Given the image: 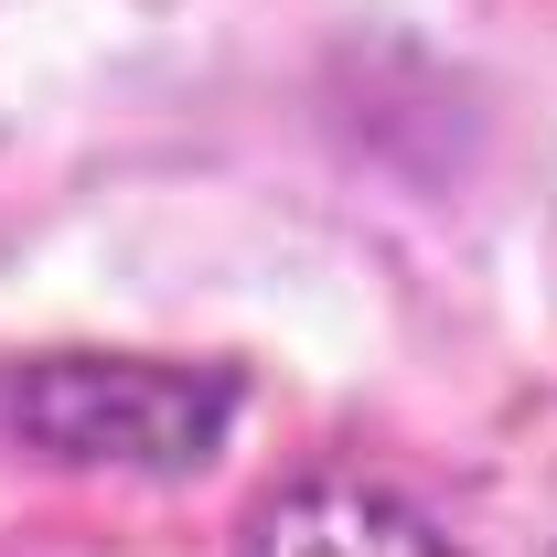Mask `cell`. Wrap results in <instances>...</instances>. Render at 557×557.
<instances>
[{"label":"cell","mask_w":557,"mask_h":557,"mask_svg":"<svg viewBox=\"0 0 557 557\" xmlns=\"http://www.w3.org/2000/svg\"><path fill=\"white\" fill-rule=\"evenodd\" d=\"M247 557H461L408 493L364 472H300L247 515Z\"/></svg>","instance_id":"7a4b0ae2"},{"label":"cell","mask_w":557,"mask_h":557,"mask_svg":"<svg viewBox=\"0 0 557 557\" xmlns=\"http://www.w3.org/2000/svg\"><path fill=\"white\" fill-rule=\"evenodd\" d=\"M247 418L236 364L172 354H0V450L119 483H194Z\"/></svg>","instance_id":"6da1fadb"}]
</instances>
